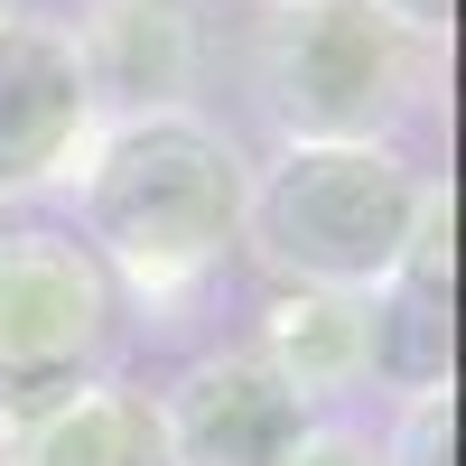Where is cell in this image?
Wrapping results in <instances>:
<instances>
[{
	"label": "cell",
	"instance_id": "obj_13",
	"mask_svg": "<svg viewBox=\"0 0 466 466\" xmlns=\"http://www.w3.org/2000/svg\"><path fill=\"white\" fill-rule=\"evenodd\" d=\"M10 10H19V0H0V19H10Z\"/></svg>",
	"mask_w": 466,
	"mask_h": 466
},
{
	"label": "cell",
	"instance_id": "obj_3",
	"mask_svg": "<svg viewBox=\"0 0 466 466\" xmlns=\"http://www.w3.org/2000/svg\"><path fill=\"white\" fill-rule=\"evenodd\" d=\"M430 168L401 149H270L243 187V252L280 289L373 299L420 224Z\"/></svg>",
	"mask_w": 466,
	"mask_h": 466
},
{
	"label": "cell",
	"instance_id": "obj_4",
	"mask_svg": "<svg viewBox=\"0 0 466 466\" xmlns=\"http://www.w3.org/2000/svg\"><path fill=\"white\" fill-rule=\"evenodd\" d=\"M112 355H122V299L94 252L56 224H10L0 233V430L103 382Z\"/></svg>",
	"mask_w": 466,
	"mask_h": 466
},
{
	"label": "cell",
	"instance_id": "obj_11",
	"mask_svg": "<svg viewBox=\"0 0 466 466\" xmlns=\"http://www.w3.org/2000/svg\"><path fill=\"white\" fill-rule=\"evenodd\" d=\"M289 466H382V439L355 430V420H308L299 448H289Z\"/></svg>",
	"mask_w": 466,
	"mask_h": 466
},
{
	"label": "cell",
	"instance_id": "obj_6",
	"mask_svg": "<svg viewBox=\"0 0 466 466\" xmlns=\"http://www.w3.org/2000/svg\"><path fill=\"white\" fill-rule=\"evenodd\" d=\"M159 401V439H168V466H289L308 410L270 382V364L252 345H215V355L177 364Z\"/></svg>",
	"mask_w": 466,
	"mask_h": 466
},
{
	"label": "cell",
	"instance_id": "obj_12",
	"mask_svg": "<svg viewBox=\"0 0 466 466\" xmlns=\"http://www.w3.org/2000/svg\"><path fill=\"white\" fill-rule=\"evenodd\" d=\"M401 10H410L420 28H439V37H448V0H401Z\"/></svg>",
	"mask_w": 466,
	"mask_h": 466
},
{
	"label": "cell",
	"instance_id": "obj_10",
	"mask_svg": "<svg viewBox=\"0 0 466 466\" xmlns=\"http://www.w3.org/2000/svg\"><path fill=\"white\" fill-rule=\"evenodd\" d=\"M457 457V382H439V392H410L392 439H382V466H448Z\"/></svg>",
	"mask_w": 466,
	"mask_h": 466
},
{
	"label": "cell",
	"instance_id": "obj_9",
	"mask_svg": "<svg viewBox=\"0 0 466 466\" xmlns=\"http://www.w3.org/2000/svg\"><path fill=\"white\" fill-rule=\"evenodd\" d=\"M0 466H168V439H159V401L131 392L122 373L66 392L56 410L0 430Z\"/></svg>",
	"mask_w": 466,
	"mask_h": 466
},
{
	"label": "cell",
	"instance_id": "obj_7",
	"mask_svg": "<svg viewBox=\"0 0 466 466\" xmlns=\"http://www.w3.org/2000/svg\"><path fill=\"white\" fill-rule=\"evenodd\" d=\"M66 28H75V56H85L103 122H122V112H187V94L206 85V10L197 0H94Z\"/></svg>",
	"mask_w": 466,
	"mask_h": 466
},
{
	"label": "cell",
	"instance_id": "obj_5",
	"mask_svg": "<svg viewBox=\"0 0 466 466\" xmlns=\"http://www.w3.org/2000/svg\"><path fill=\"white\" fill-rule=\"evenodd\" d=\"M94 131H103V103L85 85L75 28L47 10H10L0 19V206L75 187Z\"/></svg>",
	"mask_w": 466,
	"mask_h": 466
},
{
	"label": "cell",
	"instance_id": "obj_2",
	"mask_svg": "<svg viewBox=\"0 0 466 466\" xmlns=\"http://www.w3.org/2000/svg\"><path fill=\"white\" fill-rule=\"evenodd\" d=\"M439 66L448 37L401 0H280L252 28V103L280 149H401Z\"/></svg>",
	"mask_w": 466,
	"mask_h": 466
},
{
	"label": "cell",
	"instance_id": "obj_1",
	"mask_svg": "<svg viewBox=\"0 0 466 466\" xmlns=\"http://www.w3.org/2000/svg\"><path fill=\"white\" fill-rule=\"evenodd\" d=\"M243 187L252 159L233 149L224 122L187 103L103 122L66 197H75V243L94 252L112 299L149 308V327H177L243 252Z\"/></svg>",
	"mask_w": 466,
	"mask_h": 466
},
{
	"label": "cell",
	"instance_id": "obj_14",
	"mask_svg": "<svg viewBox=\"0 0 466 466\" xmlns=\"http://www.w3.org/2000/svg\"><path fill=\"white\" fill-rule=\"evenodd\" d=\"M261 10H280V0H261Z\"/></svg>",
	"mask_w": 466,
	"mask_h": 466
},
{
	"label": "cell",
	"instance_id": "obj_8",
	"mask_svg": "<svg viewBox=\"0 0 466 466\" xmlns=\"http://www.w3.org/2000/svg\"><path fill=\"white\" fill-rule=\"evenodd\" d=\"M270 382L318 420L336 401H355L373 382V299H336V289H280L261 308V345Z\"/></svg>",
	"mask_w": 466,
	"mask_h": 466
}]
</instances>
